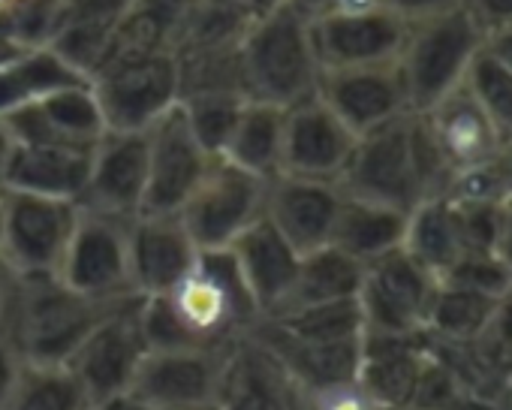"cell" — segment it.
<instances>
[{"label":"cell","mask_w":512,"mask_h":410,"mask_svg":"<svg viewBox=\"0 0 512 410\" xmlns=\"http://www.w3.org/2000/svg\"><path fill=\"white\" fill-rule=\"evenodd\" d=\"M226 251H229L256 311H260V320L272 317L284 305V299L296 281L302 254L269 224L266 215L256 224H250Z\"/></svg>","instance_id":"cell-21"},{"label":"cell","mask_w":512,"mask_h":410,"mask_svg":"<svg viewBox=\"0 0 512 410\" xmlns=\"http://www.w3.org/2000/svg\"><path fill=\"white\" fill-rule=\"evenodd\" d=\"M232 347L151 350L124 398L160 410H217Z\"/></svg>","instance_id":"cell-9"},{"label":"cell","mask_w":512,"mask_h":410,"mask_svg":"<svg viewBox=\"0 0 512 410\" xmlns=\"http://www.w3.org/2000/svg\"><path fill=\"white\" fill-rule=\"evenodd\" d=\"M281 7H287V0H247V10H250L253 19L269 16V13H275Z\"/></svg>","instance_id":"cell-48"},{"label":"cell","mask_w":512,"mask_h":410,"mask_svg":"<svg viewBox=\"0 0 512 410\" xmlns=\"http://www.w3.org/2000/svg\"><path fill=\"white\" fill-rule=\"evenodd\" d=\"M148 136L133 130H106L91 151L88 181L79 205L118 221H133L145 209Z\"/></svg>","instance_id":"cell-15"},{"label":"cell","mask_w":512,"mask_h":410,"mask_svg":"<svg viewBox=\"0 0 512 410\" xmlns=\"http://www.w3.org/2000/svg\"><path fill=\"white\" fill-rule=\"evenodd\" d=\"M419 115L449 172L494 160L506 142L497 124L485 115V109L473 100V94L464 85Z\"/></svg>","instance_id":"cell-22"},{"label":"cell","mask_w":512,"mask_h":410,"mask_svg":"<svg viewBox=\"0 0 512 410\" xmlns=\"http://www.w3.org/2000/svg\"><path fill=\"white\" fill-rule=\"evenodd\" d=\"M500 305H503V299L440 281L437 296H434L431 311H428L425 335L440 347L476 344L491 329V323L497 320Z\"/></svg>","instance_id":"cell-31"},{"label":"cell","mask_w":512,"mask_h":410,"mask_svg":"<svg viewBox=\"0 0 512 410\" xmlns=\"http://www.w3.org/2000/svg\"><path fill=\"white\" fill-rule=\"evenodd\" d=\"M497 157L488 160V163L452 172L443 196L449 202H458V205H497V202H503L506 199V187H503V172H500V160Z\"/></svg>","instance_id":"cell-36"},{"label":"cell","mask_w":512,"mask_h":410,"mask_svg":"<svg viewBox=\"0 0 512 410\" xmlns=\"http://www.w3.org/2000/svg\"><path fill=\"white\" fill-rule=\"evenodd\" d=\"M142 296L127 299H91L64 287L55 275L22 278L13 308L4 320V332L19 350L22 362L67 365L82 341L115 311Z\"/></svg>","instance_id":"cell-2"},{"label":"cell","mask_w":512,"mask_h":410,"mask_svg":"<svg viewBox=\"0 0 512 410\" xmlns=\"http://www.w3.org/2000/svg\"><path fill=\"white\" fill-rule=\"evenodd\" d=\"M4 410H97L67 365L25 362Z\"/></svg>","instance_id":"cell-32"},{"label":"cell","mask_w":512,"mask_h":410,"mask_svg":"<svg viewBox=\"0 0 512 410\" xmlns=\"http://www.w3.org/2000/svg\"><path fill=\"white\" fill-rule=\"evenodd\" d=\"M94 148H67V145H22L16 142L4 184L10 190L55 196L79 202Z\"/></svg>","instance_id":"cell-25"},{"label":"cell","mask_w":512,"mask_h":410,"mask_svg":"<svg viewBox=\"0 0 512 410\" xmlns=\"http://www.w3.org/2000/svg\"><path fill=\"white\" fill-rule=\"evenodd\" d=\"M91 85L79 70H73L49 46L22 49L0 64V118H7L25 106L46 100L55 91Z\"/></svg>","instance_id":"cell-27"},{"label":"cell","mask_w":512,"mask_h":410,"mask_svg":"<svg viewBox=\"0 0 512 410\" xmlns=\"http://www.w3.org/2000/svg\"><path fill=\"white\" fill-rule=\"evenodd\" d=\"M103 410H160V407L142 404V401H136V398H118V401H112V404L103 407Z\"/></svg>","instance_id":"cell-49"},{"label":"cell","mask_w":512,"mask_h":410,"mask_svg":"<svg viewBox=\"0 0 512 410\" xmlns=\"http://www.w3.org/2000/svg\"><path fill=\"white\" fill-rule=\"evenodd\" d=\"M109 130L145 133L181 97L178 64L172 52L112 64L91 79Z\"/></svg>","instance_id":"cell-10"},{"label":"cell","mask_w":512,"mask_h":410,"mask_svg":"<svg viewBox=\"0 0 512 410\" xmlns=\"http://www.w3.org/2000/svg\"><path fill=\"white\" fill-rule=\"evenodd\" d=\"M440 278L419 266L404 248L365 266L359 308L368 335H422Z\"/></svg>","instance_id":"cell-8"},{"label":"cell","mask_w":512,"mask_h":410,"mask_svg":"<svg viewBox=\"0 0 512 410\" xmlns=\"http://www.w3.org/2000/svg\"><path fill=\"white\" fill-rule=\"evenodd\" d=\"M365 266L338 251L335 245L317 248L311 254H302L296 281L284 299V305L272 314H287L311 305H326V302H341V299H356L362 287Z\"/></svg>","instance_id":"cell-28"},{"label":"cell","mask_w":512,"mask_h":410,"mask_svg":"<svg viewBox=\"0 0 512 410\" xmlns=\"http://www.w3.org/2000/svg\"><path fill=\"white\" fill-rule=\"evenodd\" d=\"M269 181L226 157H211L205 175L181 205V221L199 251H226L266 215Z\"/></svg>","instance_id":"cell-6"},{"label":"cell","mask_w":512,"mask_h":410,"mask_svg":"<svg viewBox=\"0 0 512 410\" xmlns=\"http://www.w3.org/2000/svg\"><path fill=\"white\" fill-rule=\"evenodd\" d=\"M142 299H133L112 317H106L70 356L67 368L79 377L94 407H109L124 398L151 353L139 320Z\"/></svg>","instance_id":"cell-11"},{"label":"cell","mask_w":512,"mask_h":410,"mask_svg":"<svg viewBox=\"0 0 512 410\" xmlns=\"http://www.w3.org/2000/svg\"><path fill=\"white\" fill-rule=\"evenodd\" d=\"M494 257L503 263V269L512 275V199L500 202L497 215V233H494Z\"/></svg>","instance_id":"cell-42"},{"label":"cell","mask_w":512,"mask_h":410,"mask_svg":"<svg viewBox=\"0 0 512 410\" xmlns=\"http://www.w3.org/2000/svg\"><path fill=\"white\" fill-rule=\"evenodd\" d=\"M482 46H485V34L467 16L464 7L446 16L428 19V22H419V25H410L401 55L395 61L410 109L428 112L446 94L461 88Z\"/></svg>","instance_id":"cell-5"},{"label":"cell","mask_w":512,"mask_h":410,"mask_svg":"<svg viewBox=\"0 0 512 410\" xmlns=\"http://www.w3.org/2000/svg\"><path fill=\"white\" fill-rule=\"evenodd\" d=\"M401 248L434 278H443L464 254L455 205L446 196L422 199L407 215V233Z\"/></svg>","instance_id":"cell-30"},{"label":"cell","mask_w":512,"mask_h":410,"mask_svg":"<svg viewBox=\"0 0 512 410\" xmlns=\"http://www.w3.org/2000/svg\"><path fill=\"white\" fill-rule=\"evenodd\" d=\"M0 242H4V190H0Z\"/></svg>","instance_id":"cell-50"},{"label":"cell","mask_w":512,"mask_h":410,"mask_svg":"<svg viewBox=\"0 0 512 410\" xmlns=\"http://www.w3.org/2000/svg\"><path fill=\"white\" fill-rule=\"evenodd\" d=\"M464 88L485 109V115L497 124L503 139L512 136V70H506L485 46L473 58Z\"/></svg>","instance_id":"cell-35"},{"label":"cell","mask_w":512,"mask_h":410,"mask_svg":"<svg viewBox=\"0 0 512 410\" xmlns=\"http://www.w3.org/2000/svg\"><path fill=\"white\" fill-rule=\"evenodd\" d=\"M130 221H118L79 205V218L58 266V281L73 293L91 299H127L136 296L130 284L127 257Z\"/></svg>","instance_id":"cell-13"},{"label":"cell","mask_w":512,"mask_h":410,"mask_svg":"<svg viewBox=\"0 0 512 410\" xmlns=\"http://www.w3.org/2000/svg\"><path fill=\"white\" fill-rule=\"evenodd\" d=\"M241 82L244 97L290 109L317 94L320 61L311 40V22L296 10L281 7L253 19L241 37Z\"/></svg>","instance_id":"cell-3"},{"label":"cell","mask_w":512,"mask_h":410,"mask_svg":"<svg viewBox=\"0 0 512 410\" xmlns=\"http://www.w3.org/2000/svg\"><path fill=\"white\" fill-rule=\"evenodd\" d=\"M130 284L142 299L166 296L196 263L199 248L181 215H139L127 230Z\"/></svg>","instance_id":"cell-18"},{"label":"cell","mask_w":512,"mask_h":410,"mask_svg":"<svg viewBox=\"0 0 512 410\" xmlns=\"http://www.w3.org/2000/svg\"><path fill=\"white\" fill-rule=\"evenodd\" d=\"M214 4H238V7H247V0H214Z\"/></svg>","instance_id":"cell-51"},{"label":"cell","mask_w":512,"mask_h":410,"mask_svg":"<svg viewBox=\"0 0 512 410\" xmlns=\"http://www.w3.org/2000/svg\"><path fill=\"white\" fill-rule=\"evenodd\" d=\"M302 410H386L359 380L302 392Z\"/></svg>","instance_id":"cell-38"},{"label":"cell","mask_w":512,"mask_h":410,"mask_svg":"<svg viewBox=\"0 0 512 410\" xmlns=\"http://www.w3.org/2000/svg\"><path fill=\"white\" fill-rule=\"evenodd\" d=\"M160 299L190 347H232L260 323L229 251H199L190 272Z\"/></svg>","instance_id":"cell-4"},{"label":"cell","mask_w":512,"mask_h":410,"mask_svg":"<svg viewBox=\"0 0 512 410\" xmlns=\"http://www.w3.org/2000/svg\"><path fill=\"white\" fill-rule=\"evenodd\" d=\"M178 103H181L187 124L196 133L199 145L211 157H223L226 142L235 130L238 112L247 100L238 94H202V97H184Z\"/></svg>","instance_id":"cell-34"},{"label":"cell","mask_w":512,"mask_h":410,"mask_svg":"<svg viewBox=\"0 0 512 410\" xmlns=\"http://www.w3.org/2000/svg\"><path fill=\"white\" fill-rule=\"evenodd\" d=\"M344 4H350V0H287V7L296 10V13H299L302 19H308V22H314V19H320V16H329V13L341 10Z\"/></svg>","instance_id":"cell-44"},{"label":"cell","mask_w":512,"mask_h":410,"mask_svg":"<svg viewBox=\"0 0 512 410\" xmlns=\"http://www.w3.org/2000/svg\"><path fill=\"white\" fill-rule=\"evenodd\" d=\"M4 4H7V0H0V7H4Z\"/></svg>","instance_id":"cell-52"},{"label":"cell","mask_w":512,"mask_h":410,"mask_svg":"<svg viewBox=\"0 0 512 410\" xmlns=\"http://www.w3.org/2000/svg\"><path fill=\"white\" fill-rule=\"evenodd\" d=\"M22 356L19 350L13 347V341L7 338V332L0 329V410H4L16 380H19V371H22Z\"/></svg>","instance_id":"cell-41"},{"label":"cell","mask_w":512,"mask_h":410,"mask_svg":"<svg viewBox=\"0 0 512 410\" xmlns=\"http://www.w3.org/2000/svg\"><path fill=\"white\" fill-rule=\"evenodd\" d=\"M13 148H16V139H13V133H10V127H7V121L0 118V184H4V175H7Z\"/></svg>","instance_id":"cell-46"},{"label":"cell","mask_w":512,"mask_h":410,"mask_svg":"<svg viewBox=\"0 0 512 410\" xmlns=\"http://www.w3.org/2000/svg\"><path fill=\"white\" fill-rule=\"evenodd\" d=\"M356 139L359 136L314 94L284 109L281 175H299V178L338 184L350 163Z\"/></svg>","instance_id":"cell-16"},{"label":"cell","mask_w":512,"mask_h":410,"mask_svg":"<svg viewBox=\"0 0 512 410\" xmlns=\"http://www.w3.org/2000/svg\"><path fill=\"white\" fill-rule=\"evenodd\" d=\"M464 10L485 37L512 28V0H464Z\"/></svg>","instance_id":"cell-40"},{"label":"cell","mask_w":512,"mask_h":410,"mask_svg":"<svg viewBox=\"0 0 512 410\" xmlns=\"http://www.w3.org/2000/svg\"><path fill=\"white\" fill-rule=\"evenodd\" d=\"M19 281L22 275L0 257V329H4V320L13 308V299H16V290H19Z\"/></svg>","instance_id":"cell-43"},{"label":"cell","mask_w":512,"mask_h":410,"mask_svg":"<svg viewBox=\"0 0 512 410\" xmlns=\"http://www.w3.org/2000/svg\"><path fill=\"white\" fill-rule=\"evenodd\" d=\"M344 190L335 181L275 175L269 181L266 218L299 251L311 254L332 242Z\"/></svg>","instance_id":"cell-19"},{"label":"cell","mask_w":512,"mask_h":410,"mask_svg":"<svg viewBox=\"0 0 512 410\" xmlns=\"http://www.w3.org/2000/svg\"><path fill=\"white\" fill-rule=\"evenodd\" d=\"M317 97L356 136H365V133L413 112L395 64L323 70L320 82H317Z\"/></svg>","instance_id":"cell-17"},{"label":"cell","mask_w":512,"mask_h":410,"mask_svg":"<svg viewBox=\"0 0 512 410\" xmlns=\"http://www.w3.org/2000/svg\"><path fill=\"white\" fill-rule=\"evenodd\" d=\"M281 151H284V109L260 100H247L238 112L223 157L253 175L272 181L275 175H281Z\"/></svg>","instance_id":"cell-29"},{"label":"cell","mask_w":512,"mask_h":410,"mask_svg":"<svg viewBox=\"0 0 512 410\" xmlns=\"http://www.w3.org/2000/svg\"><path fill=\"white\" fill-rule=\"evenodd\" d=\"M148 187L145 212L151 215H178L199 178L205 175L211 154L199 145L196 133L187 124L181 103H175L163 118L148 130Z\"/></svg>","instance_id":"cell-14"},{"label":"cell","mask_w":512,"mask_h":410,"mask_svg":"<svg viewBox=\"0 0 512 410\" xmlns=\"http://www.w3.org/2000/svg\"><path fill=\"white\" fill-rule=\"evenodd\" d=\"M4 190V257L22 278H49L58 275L64 251L70 245L79 202L25 193V190Z\"/></svg>","instance_id":"cell-7"},{"label":"cell","mask_w":512,"mask_h":410,"mask_svg":"<svg viewBox=\"0 0 512 410\" xmlns=\"http://www.w3.org/2000/svg\"><path fill=\"white\" fill-rule=\"evenodd\" d=\"M407 215L410 212L392 209V205L344 193L329 245H335L356 263L368 266L404 245Z\"/></svg>","instance_id":"cell-26"},{"label":"cell","mask_w":512,"mask_h":410,"mask_svg":"<svg viewBox=\"0 0 512 410\" xmlns=\"http://www.w3.org/2000/svg\"><path fill=\"white\" fill-rule=\"evenodd\" d=\"M374 4L392 13L395 19H401L404 25H419V22L446 16L452 10H461L464 0H374Z\"/></svg>","instance_id":"cell-39"},{"label":"cell","mask_w":512,"mask_h":410,"mask_svg":"<svg viewBox=\"0 0 512 410\" xmlns=\"http://www.w3.org/2000/svg\"><path fill=\"white\" fill-rule=\"evenodd\" d=\"M407 28L374 0H350L341 10L311 22V40L323 70L380 67L398 61Z\"/></svg>","instance_id":"cell-12"},{"label":"cell","mask_w":512,"mask_h":410,"mask_svg":"<svg viewBox=\"0 0 512 410\" xmlns=\"http://www.w3.org/2000/svg\"><path fill=\"white\" fill-rule=\"evenodd\" d=\"M97 410H103V407H97Z\"/></svg>","instance_id":"cell-53"},{"label":"cell","mask_w":512,"mask_h":410,"mask_svg":"<svg viewBox=\"0 0 512 410\" xmlns=\"http://www.w3.org/2000/svg\"><path fill=\"white\" fill-rule=\"evenodd\" d=\"M275 323L278 329L296 335V338H317V341H344V338H362L365 335V317L356 299L311 305L299 311H287L278 317H263Z\"/></svg>","instance_id":"cell-33"},{"label":"cell","mask_w":512,"mask_h":410,"mask_svg":"<svg viewBox=\"0 0 512 410\" xmlns=\"http://www.w3.org/2000/svg\"><path fill=\"white\" fill-rule=\"evenodd\" d=\"M500 172H503V187H506V199H512V136L503 142L500 148Z\"/></svg>","instance_id":"cell-47"},{"label":"cell","mask_w":512,"mask_h":410,"mask_svg":"<svg viewBox=\"0 0 512 410\" xmlns=\"http://www.w3.org/2000/svg\"><path fill=\"white\" fill-rule=\"evenodd\" d=\"M217 410H302V389L256 341L253 329L232 347Z\"/></svg>","instance_id":"cell-24"},{"label":"cell","mask_w":512,"mask_h":410,"mask_svg":"<svg viewBox=\"0 0 512 410\" xmlns=\"http://www.w3.org/2000/svg\"><path fill=\"white\" fill-rule=\"evenodd\" d=\"M449 175L422 115L410 112L356 139L338 187L347 196L413 212L422 199L443 196Z\"/></svg>","instance_id":"cell-1"},{"label":"cell","mask_w":512,"mask_h":410,"mask_svg":"<svg viewBox=\"0 0 512 410\" xmlns=\"http://www.w3.org/2000/svg\"><path fill=\"white\" fill-rule=\"evenodd\" d=\"M431 353H434V344L425 332L422 335H368L365 332L356 380L386 410H407Z\"/></svg>","instance_id":"cell-23"},{"label":"cell","mask_w":512,"mask_h":410,"mask_svg":"<svg viewBox=\"0 0 512 410\" xmlns=\"http://www.w3.org/2000/svg\"><path fill=\"white\" fill-rule=\"evenodd\" d=\"M485 49H488L506 70H512V28L485 37Z\"/></svg>","instance_id":"cell-45"},{"label":"cell","mask_w":512,"mask_h":410,"mask_svg":"<svg viewBox=\"0 0 512 410\" xmlns=\"http://www.w3.org/2000/svg\"><path fill=\"white\" fill-rule=\"evenodd\" d=\"M443 284H455L464 290H476L494 299H506L512 293V275L494 254H461V260L440 278Z\"/></svg>","instance_id":"cell-37"},{"label":"cell","mask_w":512,"mask_h":410,"mask_svg":"<svg viewBox=\"0 0 512 410\" xmlns=\"http://www.w3.org/2000/svg\"><path fill=\"white\" fill-rule=\"evenodd\" d=\"M13 139L22 145H67L94 148L109 130L100 100L91 85H73L49 94L46 100L25 106L4 118Z\"/></svg>","instance_id":"cell-20"}]
</instances>
